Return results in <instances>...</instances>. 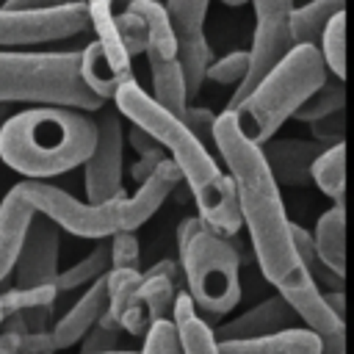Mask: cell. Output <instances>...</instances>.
<instances>
[{
  "label": "cell",
  "mask_w": 354,
  "mask_h": 354,
  "mask_svg": "<svg viewBox=\"0 0 354 354\" xmlns=\"http://www.w3.org/2000/svg\"><path fill=\"white\" fill-rule=\"evenodd\" d=\"M216 113L210 108H202V105H188L185 116L180 119L210 152H216Z\"/></svg>",
  "instance_id": "836d02e7"
},
{
  "label": "cell",
  "mask_w": 354,
  "mask_h": 354,
  "mask_svg": "<svg viewBox=\"0 0 354 354\" xmlns=\"http://www.w3.org/2000/svg\"><path fill=\"white\" fill-rule=\"evenodd\" d=\"M210 0H166V17L171 22L180 64L188 86V100H194L202 91L205 72L210 66V47L205 39V17H207Z\"/></svg>",
  "instance_id": "7c38bea8"
},
{
  "label": "cell",
  "mask_w": 354,
  "mask_h": 354,
  "mask_svg": "<svg viewBox=\"0 0 354 354\" xmlns=\"http://www.w3.org/2000/svg\"><path fill=\"white\" fill-rule=\"evenodd\" d=\"M0 354H55L50 332L0 329Z\"/></svg>",
  "instance_id": "f1b7e54d"
},
{
  "label": "cell",
  "mask_w": 354,
  "mask_h": 354,
  "mask_svg": "<svg viewBox=\"0 0 354 354\" xmlns=\"http://www.w3.org/2000/svg\"><path fill=\"white\" fill-rule=\"evenodd\" d=\"M58 224H53L47 216H33L19 257H17V290H30V293H58Z\"/></svg>",
  "instance_id": "4fadbf2b"
},
{
  "label": "cell",
  "mask_w": 354,
  "mask_h": 354,
  "mask_svg": "<svg viewBox=\"0 0 354 354\" xmlns=\"http://www.w3.org/2000/svg\"><path fill=\"white\" fill-rule=\"evenodd\" d=\"M216 152L235 183L241 221L246 224L266 282H271L293 307L301 326L321 337L324 354H346V321L329 310L321 288L310 279L296 252L293 221L285 213L279 185L271 177L260 147L238 130L235 116L227 111L216 119Z\"/></svg>",
  "instance_id": "6da1fadb"
},
{
  "label": "cell",
  "mask_w": 354,
  "mask_h": 354,
  "mask_svg": "<svg viewBox=\"0 0 354 354\" xmlns=\"http://www.w3.org/2000/svg\"><path fill=\"white\" fill-rule=\"evenodd\" d=\"M318 50H321V58H324L329 75L346 83V11L337 14V17L326 25Z\"/></svg>",
  "instance_id": "4316f807"
},
{
  "label": "cell",
  "mask_w": 354,
  "mask_h": 354,
  "mask_svg": "<svg viewBox=\"0 0 354 354\" xmlns=\"http://www.w3.org/2000/svg\"><path fill=\"white\" fill-rule=\"evenodd\" d=\"M293 243H296V252H299V257H301V263H304V268H307V274H310V279L321 288V293H329V290H343L346 288V279L343 277H337L321 257H318V252H315V243H313V235L304 230V227H299L296 221H293Z\"/></svg>",
  "instance_id": "d4e9b609"
},
{
  "label": "cell",
  "mask_w": 354,
  "mask_h": 354,
  "mask_svg": "<svg viewBox=\"0 0 354 354\" xmlns=\"http://www.w3.org/2000/svg\"><path fill=\"white\" fill-rule=\"evenodd\" d=\"M86 0H75L44 11H6L0 8V47L14 44H44L83 33L88 28Z\"/></svg>",
  "instance_id": "8fae6325"
},
{
  "label": "cell",
  "mask_w": 354,
  "mask_h": 354,
  "mask_svg": "<svg viewBox=\"0 0 354 354\" xmlns=\"http://www.w3.org/2000/svg\"><path fill=\"white\" fill-rule=\"evenodd\" d=\"M6 108H8V105H0V124L6 122Z\"/></svg>",
  "instance_id": "b9f144b4"
},
{
  "label": "cell",
  "mask_w": 354,
  "mask_h": 354,
  "mask_svg": "<svg viewBox=\"0 0 354 354\" xmlns=\"http://www.w3.org/2000/svg\"><path fill=\"white\" fill-rule=\"evenodd\" d=\"M111 354H141V351H124V348H119V351H111Z\"/></svg>",
  "instance_id": "7bdbcfd3"
},
{
  "label": "cell",
  "mask_w": 354,
  "mask_h": 354,
  "mask_svg": "<svg viewBox=\"0 0 354 354\" xmlns=\"http://www.w3.org/2000/svg\"><path fill=\"white\" fill-rule=\"evenodd\" d=\"M111 271V238L97 241V246L77 260L75 266H69L66 271L58 274V293H69L75 288H88L97 279H102Z\"/></svg>",
  "instance_id": "603a6c76"
},
{
  "label": "cell",
  "mask_w": 354,
  "mask_h": 354,
  "mask_svg": "<svg viewBox=\"0 0 354 354\" xmlns=\"http://www.w3.org/2000/svg\"><path fill=\"white\" fill-rule=\"evenodd\" d=\"M113 105L124 119H130V124L149 133L169 152V160L177 166L180 177L188 183L194 194L199 218L221 238H232L243 221H241L235 183L227 171H221L216 155L177 116L160 108L152 100V94L138 86L136 77L116 91Z\"/></svg>",
  "instance_id": "7a4b0ae2"
},
{
  "label": "cell",
  "mask_w": 354,
  "mask_h": 354,
  "mask_svg": "<svg viewBox=\"0 0 354 354\" xmlns=\"http://www.w3.org/2000/svg\"><path fill=\"white\" fill-rule=\"evenodd\" d=\"M11 102H28L30 108L58 105L83 113H97L108 105L86 86L80 75V50H0V105Z\"/></svg>",
  "instance_id": "5b68a950"
},
{
  "label": "cell",
  "mask_w": 354,
  "mask_h": 354,
  "mask_svg": "<svg viewBox=\"0 0 354 354\" xmlns=\"http://www.w3.org/2000/svg\"><path fill=\"white\" fill-rule=\"evenodd\" d=\"M249 66H252L249 50H232L218 61H210L205 80H213L216 86H241L249 75Z\"/></svg>",
  "instance_id": "83f0119b"
},
{
  "label": "cell",
  "mask_w": 354,
  "mask_h": 354,
  "mask_svg": "<svg viewBox=\"0 0 354 354\" xmlns=\"http://www.w3.org/2000/svg\"><path fill=\"white\" fill-rule=\"evenodd\" d=\"M218 354H324V343L307 326H293L277 335L252 340H221Z\"/></svg>",
  "instance_id": "d6986e66"
},
{
  "label": "cell",
  "mask_w": 354,
  "mask_h": 354,
  "mask_svg": "<svg viewBox=\"0 0 354 354\" xmlns=\"http://www.w3.org/2000/svg\"><path fill=\"white\" fill-rule=\"evenodd\" d=\"M313 243L318 257L346 279V207L332 205L329 210L321 213L313 230Z\"/></svg>",
  "instance_id": "44dd1931"
},
{
  "label": "cell",
  "mask_w": 354,
  "mask_h": 354,
  "mask_svg": "<svg viewBox=\"0 0 354 354\" xmlns=\"http://www.w3.org/2000/svg\"><path fill=\"white\" fill-rule=\"evenodd\" d=\"M254 6V33H252V66L246 80L235 88L224 111H232L296 44L290 33V17H293V0H252Z\"/></svg>",
  "instance_id": "9c48e42d"
},
{
  "label": "cell",
  "mask_w": 354,
  "mask_h": 354,
  "mask_svg": "<svg viewBox=\"0 0 354 354\" xmlns=\"http://www.w3.org/2000/svg\"><path fill=\"white\" fill-rule=\"evenodd\" d=\"M299 324V315L293 313V307L279 296H268L260 304L249 307L246 313L218 324L213 329L216 343L221 340H252V337H266V335H277L285 329H293Z\"/></svg>",
  "instance_id": "2e32d148"
},
{
  "label": "cell",
  "mask_w": 354,
  "mask_h": 354,
  "mask_svg": "<svg viewBox=\"0 0 354 354\" xmlns=\"http://www.w3.org/2000/svg\"><path fill=\"white\" fill-rule=\"evenodd\" d=\"M169 155L166 152H158V155H147V158H138L133 166H130V177H133V183H136V188L138 185H144L155 171H158V166L166 160Z\"/></svg>",
  "instance_id": "d590c367"
},
{
  "label": "cell",
  "mask_w": 354,
  "mask_h": 354,
  "mask_svg": "<svg viewBox=\"0 0 354 354\" xmlns=\"http://www.w3.org/2000/svg\"><path fill=\"white\" fill-rule=\"evenodd\" d=\"M260 152L277 185L301 188L313 183V163L318 160L324 147L313 138H271L260 147Z\"/></svg>",
  "instance_id": "e0dca14e"
},
{
  "label": "cell",
  "mask_w": 354,
  "mask_h": 354,
  "mask_svg": "<svg viewBox=\"0 0 354 354\" xmlns=\"http://www.w3.org/2000/svg\"><path fill=\"white\" fill-rule=\"evenodd\" d=\"M180 274L174 260H158L152 268L144 271L136 301L130 313L122 318V332L133 337H147V332L158 321H171L174 299L180 293Z\"/></svg>",
  "instance_id": "5bb4252c"
},
{
  "label": "cell",
  "mask_w": 354,
  "mask_h": 354,
  "mask_svg": "<svg viewBox=\"0 0 354 354\" xmlns=\"http://www.w3.org/2000/svg\"><path fill=\"white\" fill-rule=\"evenodd\" d=\"M141 249L136 232H116L111 238V268H138Z\"/></svg>",
  "instance_id": "e575fe53"
},
{
  "label": "cell",
  "mask_w": 354,
  "mask_h": 354,
  "mask_svg": "<svg viewBox=\"0 0 354 354\" xmlns=\"http://www.w3.org/2000/svg\"><path fill=\"white\" fill-rule=\"evenodd\" d=\"M6 3H8V0H0V8H3V6H6Z\"/></svg>",
  "instance_id": "f6af8a7d"
},
{
  "label": "cell",
  "mask_w": 354,
  "mask_h": 354,
  "mask_svg": "<svg viewBox=\"0 0 354 354\" xmlns=\"http://www.w3.org/2000/svg\"><path fill=\"white\" fill-rule=\"evenodd\" d=\"M33 216V185L30 180H19L0 202V282L17 268V257Z\"/></svg>",
  "instance_id": "9a60e30c"
},
{
  "label": "cell",
  "mask_w": 354,
  "mask_h": 354,
  "mask_svg": "<svg viewBox=\"0 0 354 354\" xmlns=\"http://www.w3.org/2000/svg\"><path fill=\"white\" fill-rule=\"evenodd\" d=\"M141 354H183L177 326L171 321H158L147 332V337L141 343Z\"/></svg>",
  "instance_id": "d6a6232c"
},
{
  "label": "cell",
  "mask_w": 354,
  "mask_h": 354,
  "mask_svg": "<svg viewBox=\"0 0 354 354\" xmlns=\"http://www.w3.org/2000/svg\"><path fill=\"white\" fill-rule=\"evenodd\" d=\"M105 310H108V285H105V277H102L94 285H88L86 293L53 324L50 337H53L55 351L80 343L91 332V326L105 315Z\"/></svg>",
  "instance_id": "ac0fdd59"
},
{
  "label": "cell",
  "mask_w": 354,
  "mask_h": 354,
  "mask_svg": "<svg viewBox=\"0 0 354 354\" xmlns=\"http://www.w3.org/2000/svg\"><path fill=\"white\" fill-rule=\"evenodd\" d=\"M133 3H136V0H116V6H119V11H124V8H127V6H133Z\"/></svg>",
  "instance_id": "ab89813d"
},
{
  "label": "cell",
  "mask_w": 354,
  "mask_h": 354,
  "mask_svg": "<svg viewBox=\"0 0 354 354\" xmlns=\"http://www.w3.org/2000/svg\"><path fill=\"white\" fill-rule=\"evenodd\" d=\"M86 6L97 39L80 50V75L100 100L111 102L116 91L133 80V58L119 36L116 0H86Z\"/></svg>",
  "instance_id": "52a82bcc"
},
{
  "label": "cell",
  "mask_w": 354,
  "mask_h": 354,
  "mask_svg": "<svg viewBox=\"0 0 354 354\" xmlns=\"http://www.w3.org/2000/svg\"><path fill=\"white\" fill-rule=\"evenodd\" d=\"M127 141L133 144V149L138 152V158H147V155H158V152H166V149H163V147H160V144H158V141H155L149 133H144V130H141V127H136V124L127 130Z\"/></svg>",
  "instance_id": "8d00e7d4"
},
{
  "label": "cell",
  "mask_w": 354,
  "mask_h": 354,
  "mask_svg": "<svg viewBox=\"0 0 354 354\" xmlns=\"http://www.w3.org/2000/svg\"><path fill=\"white\" fill-rule=\"evenodd\" d=\"M313 183L335 205L346 207V144L329 147L313 163Z\"/></svg>",
  "instance_id": "cb8c5ba5"
},
{
  "label": "cell",
  "mask_w": 354,
  "mask_h": 354,
  "mask_svg": "<svg viewBox=\"0 0 354 354\" xmlns=\"http://www.w3.org/2000/svg\"><path fill=\"white\" fill-rule=\"evenodd\" d=\"M310 133H313V141H318L324 149L346 144V108L310 122Z\"/></svg>",
  "instance_id": "4dcf8cb0"
},
{
  "label": "cell",
  "mask_w": 354,
  "mask_h": 354,
  "mask_svg": "<svg viewBox=\"0 0 354 354\" xmlns=\"http://www.w3.org/2000/svg\"><path fill=\"white\" fill-rule=\"evenodd\" d=\"M340 108H346V83L329 75V80L296 111L293 119L310 124V122H315V119H321V116H326V113H335V111H340Z\"/></svg>",
  "instance_id": "484cf974"
},
{
  "label": "cell",
  "mask_w": 354,
  "mask_h": 354,
  "mask_svg": "<svg viewBox=\"0 0 354 354\" xmlns=\"http://www.w3.org/2000/svg\"><path fill=\"white\" fill-rule=\"evenodd\" d=\"M185 290L199 315H227L241 301V254L230 238L213 232L199 216L183 218L177 230Z\"/></svg>",
  "instance_id": "8992f818"
},
{
  "label": "cell",
  "mask_w": 354,
  "mask_h": 354,
  "mask_svg": "<svg viewBox=\"0 0 354 354\" xmlns=\"http://www.w3.org/2000/svg\"><path fill=\"white\" fill-rule=\"evenodd\" d=\"M116 105H105L94 113L97 144L91 158L83 163V185L88 205H105L124 196L122 166H124V127Z\"/></svg>",
  "instance_id": "30bf717a"
},
{
  "label": "cell",
  "mask_w": 354,
  "mask_h": 354,
  "mask_svg": "<svg viewBox=\"0 0 354 354\" xmlns=\"http://www.w3.org/2000/svg\"><path fill=\"white\" fill-rule=\"evenodd\" d=\"M3 321H6V313H3V304H0V326H3Z\"/></svg>",
  "instance_id": "ee69618b"
},
{
  "label": "cell",
  "mask_w": 354,
  "mask_h": 354,
  "mask_svg": "<svg viewBox=\"0 0 354 354\" xmlns=\"http://www.w3.org/2000/svg\"><path fill=\"white\" fill-rule=\"evenodd\" d=\"M329 80V69L318 47H293L232 111L238 130L257 147L274 138V133L296 116V111Z\"/></svg>",
  "instance_id": "277c9868"
},
{
  "label": "cell",
  "mask_w": 354,
  "mask_h": 354,
  "mask_svg": "<svg viewBox=\"0 0 354 354\" xmlns=\"http://www.w3.org/2000/svg\"><path fill=\"white\" fill-rule=\"evenodd\" d=\"M224 6H243V3H252V0H221Z\"/></svg>",
  "instance_id": "60d3db41"
},
{
  "label": "cell",
  "mask_w": 354,
  "mask_h": 354,
  "mask_svg": "<svg viewBox=\"0 0 354 354\" xmlns=\"http://www.w3.org/2000/svg\"><path fill=\"white\" fill-rule=\"evenodd\" d=\"M75 0H8L3 8L6 11H44V8H58Z\"/></svg>",
  "instance_id": "74e56055"
},
{
  "label": "cell",
  "mask_w": 354,
  "mask_h": 354,
  "mask_svg": "<svg viewBox=\"0 0 354 354\" xmlns=\"http://www.w3.org/2000/svg\"><path fill=\"white\" fill-rule=\"evenodd\" d=\"M147 22V61H149V77H152V100L166 108L171 116L183 119L188 111V86L180 64L177 39L171 30V22L166 17L163 3L158 0H136L127 6Z\"/></svg>",
  "instance_id": "ba28073f"
},
{
  "label": "cell",
  "mask_w": 354,
  "mask_h": 354,
  "mask_svg": "<svg viewBox=\"0 0 354 354\" xmlns=\"http://www.w3.org/2000/svg\"><path fill=\"white\" fill-rule=\"evenodd\" d=\"M119 335H122V329L113 326L111 321H105V315H102L91 326V332L80 340V354H111V351H119L116 348Z\"/></svg>",
  "instance_id": "1f68e13d"
},
{
  "label": "cell",
  "mask_w": 354,
  "mask_h": 354,
  "mask_svg": "<svg viewBox=\"0 0 354 354\" xmlns=\"http://www.w3.org/2000/svg\"><path fill=\"white\" fill-rule=\"evenodd\" d=\"M116 25H119V36H122L130 58L133 55H141L147 50V36H149L147 33V22L136 11L124 8V11H116Z\"/></svg>",
  "instance_id": "f546056e"
},
{
  "label": "cell",
  "mask_w": 354,
  "mask_h": 354,
  "mask_svg": "<svg viewBox=\"0 0 354 354\" xmlns=\"http://www.w3.org/2000/svg\"><path fill=\"white\" fill-rule=\"evenodd\" d=\"M346 11V0H310L304 6L293 8L290 17V33H293V44H310L318 47L324 39L326 25Z\"/></svg>",
  "instance_id": "7402d4cb"
},
{
  "label": "cell",
  "mask_w": 354,
  "mask_h": 354,
  "mask_svg": "<svg viewBox=\"0 0 354 354\" xmlns=\"http://www.w3.org/2000/svg\"><path fill=\"white\" fill-rule=\"evenodd\" d=\"M324 299H326L329 310H332L340 321H346V293H343V290H329V293H324Z\"/></svg>",
  "instance_id": "f35d334b"
},
{
  "label": "cell",
  "mask_w": 354,
  "mask_h": 354,
  "mask_svg": "<svg viewBox=\"0 0 354 354\" xmlns=\"http://www.w3.org/2000/svg\"><path fill=\"white\" fill-rule=\"evenodd\" d=\"M94 144V116L75 108L33 105L0 124V160L25 180L58 177L83 166Z\"/></svg>",
  "instance_id": "3957f363"
},
{
  "label": "cell",
  "mask_w": 354,
  "mask_h": 354,
  "mask_svg": "<svg viewBox=\"0 0 354 354\" xmlns=\"http://www.w3.org/2000/svg\"><path fill=\"white\" fill-rule=\"evenodd\" d=\"M171 324L177 326L183 354H218L213 329L199 315V310H196V304H194L188 290L177 293L174 310H171Z\"/></svg>",
  "instance_id": "ffe728a7"
}]
</instances>
